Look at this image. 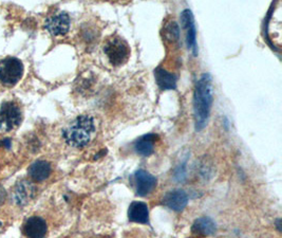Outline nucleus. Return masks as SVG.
I'll return each instance as SVG.
<instances>
[{
    "instance_id": "nucleus-2",
    "label": "nucleus",
    "mask_w": 282,
    "mask_h": 238,
    "mask_svg": "<svg viewBox=\"0 0 282 238\" xmlns=\"http://www.w3.org/2000/svg\"><path fill=\"white\" fill-rule=\"evenodd\" d=\"M95 133L94 120L90 116H80L62 131L66 143L72 147H84L90 143Z\"/></svg>"
},
{
    "instance_id": "nucleus-7",
    "label": "nucleus",
    "mask_w": 282,
    "mask_h": 238,
    "mask_svg": "<svg viewBox=\"0 0 282 238\" xmlns=\"http://www.w3.org/2000/svg\"><path fill=\"white\" fill-rule=\"evenodd\" d=\"M181 23L186 33L187 48L194 56L198 55V44H197V29L195 18L192 12L189 9H185L181 13Z\"/></svg>"
},
{
    "instance_id": "nucleus-8",
    "label": "nucleus",
    "mask_w": 282,
    "mask_h": 238,
    "mask_svg": "<svg viewBox=\"0 0 282 238\" xmlns=\"http://www.w3.org/2000/svg\"><path fill=\"white\" fill-rule=\"evenodd\" d=\"M36 193L35 185L29 180L18 181L12 192V199L15 205L23 207L28 205Z\"/></svg>"
},
{
    "instance_id": "nucleus-12",
    "label": "nucleus",
    "mask_w": 282,
    "mask_h": 238,
    "mask_svg": "<svg viewBox=\"0 0 282 238\" xmlns=\"http://www.w3.org/2000/svg\"><path fill=\"white\" fill-rule=\"evenodd\" d=\"M188 202V196L183 190H173L166 193L163 198V205L167 208L181 212L185 209Z\"/></svg>"
},
{
    "instance_id": "nucleus-15",
    "label": "nucleus",
    "mask_w": 282,
    "mask_h": 238,
    "mask_svg": "<svg viewBox=\"0 0 282 238\" xmlns=\"http://www.w3.org/2000/svg\"><path fill=\"white\" fill-rule=\"evenodd\" d=\"M157 137V134L148 133L138 138L134 143L135 152L140 156H150L153 153V150H155Z\"/></svg>"
},
{
    "instance_id": "nucleus-14",
    "label": "nucleus",
    "mask_w": 282,
    "mask_h": 238,
    "mask_svg": "<svg viewBox=\"0 0 282 238\" xmlns=\"http://www.w3.org/2000/svg\"><path fill=\"white\" fill-rule=\"evenodd\" d=\"M155 77L159 88L162 90H172L177 88L178 78L177 75L167 71L162 67H158L155 70Z\"/></svg>"
},
{
    "instance_id": "nucleus-13",
    "label": "nucleus",
    "mask_w": 282,
    "mask_h": 238,
    "mask_svg": "<svg viewBox=\"0 0 282 238\" xmlns=\"http://www.w3.org/2000/svg\"><path fill=\"white\" fill-rule=\"evenodd\" d=\"M128 218L132 222L148 223L149 210L147 205L142 201H133L128 209Z\"/></svg>"
},
{
    "instance_id": "nucleus-4",
    "label": "nucleus",
    "mask_w": 282,
    "mask_h": 238,
    "mask_svg": "<svg viewBox=\"0 0 282 238\" xmlns=\"http://www.w3.org/2000/svg\"><path fill=\"white\" fill-rule=\"evenodd\" d=\"M23 75V65L16 57H7L0 61V83L7 87L15 86Z\"/></svg>"
},
{
    "instance_id": "nucleus-1",
    "label": "nucleus",
    "mask_w": 282,
    "mask_h": 238,
    "mask_svg": "<svg viewBox=\"0 0 282 238\" xmlns=\"http://www.w3.org/2000/svg\"><path fill=\"white\" fill-rule=\"evenodd\" d=\"M213 99V79L210 74L203 73L196 84L194 92V117L198 131L202 130L208 123Z\"/></svg>"
},
{
    "instance_id": "nucleus-9",
    "label": "nucleus",
    "mask_w": 282,
    "mask_h": 238,
    "mask_svg": "<svg viewBox=\"0 0 282 238\" xmlns=\"http://www.w3.org/2000/svg\"><path fill=\"white\" fill-rule=\"evenodd\" d=\"M70 16L66 12H60V13L49 17L45 22L46 30L54 36L65 35L70 30Z\"/></svg>"
},
{
    "instance_id": "nucleus-6",
    "label": "nucleus",
    "mask_w": 282,
    "mask_h": 238,
    "mask_svg": "<svg viewBox=\"0 0 282 238\" xmlns=\"http://www.w3.org/2000/svg\"><path fill=\"white\" fill-rule=\"evenodd\" d=\"M21 120V110L16 103L6 102L0 107V131L9 132L17 128Z\"/></svg>"
},
{
    "instance_id": "nucleus-5",
    "label": "nucleus",
    "mask_w": 282,
    "mask_h": 238,
    "mask_svg": "<svg viewBox=\"0 0 282 238\" xmlns=\"http://www.w3.org/2000/svg\"><path fill=\"white\" fill-rule=\"evenodd\" d=\"M281 4L279 2L273 5L266 19V37L273 48L280 51L281 47Z\"/></svg>"
},
{
    "instance_id": "nucleus-20",
    "label": "nucleus",
    "mask_w": 282,
    "mask_h": 238,
    "mask_svg": "<svg viewBox=\"0 0 282 238\" xmlns=\"http://www.w3.org/2000/svg\"><path fill=\"white\" fill-rule=\"evenodd\" d=\"M2 144L5 145L7 148H10L11 147V140L10 139H5L2 141Z\"/></svg>"
},
{
    "instance_id": "nucleus-19",
    "label": "nucleus",
    "mask_w": 282,
    "mask_h": 238,
    "mask_svg": "<svg viewBox=\"0 0 282 238\" xmlns=\"http://www.w3.org/2000/svg\"><path fill=\"white\" fill-rule=\"evenodd\" d=\"M6 198H7V192H6V190L4 189L3 186L0 185V207L4 205Z\"/></svg>"
},
{
    "instance_id": "nucleus-21",
    "label": "nucleus",
    "mask_w": 282,
    "mask_h": 238,
    "mask_svg": "<svg viewBox=\"0 0 282 238\" xmlns=\"http://www.w3.org/2000/svg\"><path fill=\"white\" fill-rule=\"evenodd\" d=\"M2 224H3V223H2V222H0V227H2Z\"/></svg>"
},
{
    "instance_id": "nucleus-22",
    "label": "nucleus",
    "mask_w": 282,
    "mask_h": 238,
    "mask_svg": "<svg viewBox=\"0 0 282 238\" xmlns=\"http://www.w3.org/2000/svg\"><path fill=\"white\" fill-rule=\"evenodd\" d=\"M0 144H2V142H0Z\"/></svg>"
},
{
    "instance_id": "nucleus-11",
    "label": "nucleus",
    "mask_w": 282,
    "mask_h": 238,
    "mask_svg": "<svg viewBox=\"0 0 282 238\" xmlns=\"http://www.w3.org/2000/svg\"><path fill=\"white\" fill-rule=\"evenodd\" d=\"M47 223L43 218L33 216L24 222L22 231L28 238H44L47 234Z\"/></svg>"
},
{
    "instance_id": "nucleus-17",
    "label": "nucleus",
    "mask_w": 282,
    "mask_h": 238,
    "mask_svg": "<svg viewBox=\"0 0 282 238\" xmlns=\"http://www.w3.org/2000/svg\"><path fill=\"white\" fill-rule=\"evenodd\" d=\"M216 223L209 217H201L195 220L192 224V233L199 236H208L216 232Z\"/></svg>"
},
{
    "instance_id": "nucleus-10",
    "label": "nucleus",
    "mask_w": 282,
    "mask_h": 238,
    "mask_svg": "<svg viewBox=\"0 0 282 238\" xmlns=\"http://www.w3.org/2000/svg\"><path fill=\"white\" fill-rule=\"evenodd\" d=\"M133 182L136 194L142 197L150 194L157 186L156 177L144 169H138L134 173Z\"/></svg>"
},
{
    "instance_id": "nucleus-3",
    "label": "nucleus",
    "mask_w": 282,
    "mask_h": 238,
    "mask_svg": "<svg viewBox=\"0 0 282 238\" xmlns=\"http://www.w3.org/2000/svg\"><path fill=\"white\" fill-rule=\"evenodd\" d=\"M104 51L110 64L113 66L124 65L130 56L129 46L119 36H113L107 41Z\"/></svg>"
},
{
    "instance_id": "nucleus-16",
    "label": "nucleus",
    "mask_w": 282,
    "mask_h": 238,
    "mask_svg": "<svg viewBox=\"0 0 282 238\" xmlns=\"http://www.w3.org/2000/svg\"><path fill=\"white\" fill-rule=\"evenodd\" d=\"M51 175V165L49 162L38 160L29 167V176L37 182L45 181Z\"/></svg>"
},
{
    "instance_id": "nucleus-18",
    "label": "nucleus",
    "mask_w": 282,
    "mask_h": 238,
    "mask_svg": "<svg viewBox=\"0 0 282 238\" xmlns=\"http://www.w3.org/2000/svg\"><path fill=\"white\" fill-rule=\"evenodd\" d=\"M164 36L169 42H175L179 39V36H180V29H179V26L175 21H170L168 24H166L164 29Z\"/></svg>"
}]
</instances>
